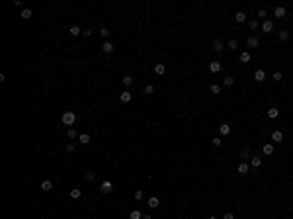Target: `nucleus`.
<instances>
[{"instance_id": "1", "label": "nucleus", "mask_w": 293, "mask_h": 219, "mask_svg": "<svg viewBox=\"0 0 293 219\" xmlns=\"http://www.w3.org/2000/svg\"><path fill=\"white\" fill-rule=\"evenodd\" d=\"M74 120H76L74 112H65V114H63V123H65V125H72Z\"/></svg>"}, {"instance_id": "2", "label": "nucleus", "mask_w": 293, "mask_h": 219, "mask_svg": "<svg viewBox=\"0 0 293 219\" xmlns=\"http://www.w3.org/2000/svg\"><path fill=\"white\" fill-rule=\"evenodd\" d=\"M111 190H113V184H111L109 180H104L102 186H100V192H102V194H109Z\"/></svg>"}, {"instance_id": "3", "label": "nucleus", "mask_w": 293, "mask_h": 219, "mask_svg": "<svg viewBox=\"0 0 293 219\" xmlns=\"http://www.w3.org/2000/svg\"><path fill=\"white\" fill-rule=\"evenodd\" d=\"M147 206H149V208H151V209L158 208V206H160V200H158V198H156V196H152V198H149V202H147Z\"/></svg>"}, {"instance_id": "4", "label": "nucleus", "mask_w": 293, "mask_h": 219, "mask_svg": "<svg viewBox=\"0 0 293 219\" xmlns=\"http://www.w3.org/2000/svg\"><path fill=\"white\" fill-rule=\"evenodd\" d=\"M254 80H256V82H264V80H266V73H264L262 69H258V71L254 73Z\"/></svg>"}, {"instance_id": "5", "label": "nucleus", "mask_w": 293, "mask_h": 219, "mask_svg": "<svg viewBox=\"0 0 293 219\" xmlns=\"http://www.w3.org/2000/svg\"><path fill=\"white\" fill-rule=\"evenodd\" d=\"M272 30H274V22H270V20L262 22V32H264V33H270Z\"/></svg>"}, {"instance_id": "6", "label": "nucleus", "mask_w": 293, "mask_h": 219, "mask_svg": "<svg viewBox=\"0 0 293 219\" xmlns=\"http://www.w3.org/2000/svg\"><path fill=\"white\" fill-rule=\"evenodd\" d=\"M119 98H121V102H123V104H129V102H131V98H133V96H131V92H129V90H123V92H121V96H119Z\"/></svg>"}, {"instance_id": "7", "label": "nucleus", "mask_w": 293, "mask_h": 219, "mask_svg": "<svg viewBox=\"0 0 293 219\" xmlns=\"http://www.w3.org/2000/svg\"><path fill=\"white\" fill-rule=\"evenodd\" d=\"M274 16L280 20V18H285V8L283 6H276V10H274Z\"/></svg>"}, {"instance_id": "8", "label": "nucleus", "mask_w": 293, "mask_h": 219, "mask_svg": "<svg viewBox=\"0 0 293 219\" xmlns=\"http://www.w3.org/2000/svg\"><path fill=\"white\" fill-rule=\"evenodd\" d=\"M246 45H248V47H252V49H256V47L260 45V41H258V37H254V35H252V37H248V39H246Z\"/></svg>"}, {"instance_id": "9", "label": "nucleus", "mask_w": 293, "mask_h": 219, "mask_svg": "<svg viewBox=\"0 0 293 219\" xmlns=\"http://www.w3.org/2000/svg\"><path fill=\"white\" fill-rule=\"evenodd\" d=\"M209 71H211V73H219V71H221V63H219V61H211V63H209Z\"/></svg>"}, {"instance_id": "10", "label": "nucleus", "mask_w": 293, "mask_h": 219, "mask_svg": "<svg viewBox=\"0 0 293 219\" xmlns=\"http://www.w3.org/2000/svg\"><path fill=\"white\" fill-rule=\"evenodd\" d=\"M219 131H221V135H229L231 133V125L229 123H221L219 125Z\"/></svg>"}, {"instance_id": "11", "label": "nucleus", "mask_w": 293, "mask_h": 219, "mask_svg": "<svg viewBox=\"0 0 293 219\" xmlns=\"http://www.w3.org/2000/svg\"><path fill=\"white\" fill-rule=\"evenodd\" d=\"M272 141L282 143V141H283V133H282V131H274V133H272Z\"/></svg>"}, {"instance_id": "12", "label": "nucleus", "mask_w": 293, "mask_h": 219, "mask_svg": "<svg viewBox=\"0 0 293 219\" xmlns=\"http://www.w3.org/2000/svg\"><path fill=\"white\" fill-rule=\"evenodd\" d=\"M78 141L82 143V145H88V143H90V135H88V133H80V135H78Z\"/></svg>"}, {"instance_id": "13", "label": "nucleus", "mask_w": 293, "mask_h": 219, "mask_svg": "<svg viewBox=\"0 0 293 219\" xmlns=\"http://www.w3.org/2000/svg\"><path fill=\"white\" fill-rule=\"evenodd\" d=\"M278 116H280V110H278V108H270V110H268V118L276 120Z\"/></svg>"}, {"instance_id": "14", "label": "nucleus", "mask_w": 293, "mask_h": 219, "mask_svg": "<svg viewBox=\"0 0 293 219\" xmlns=\"http://www.w3.org/2000/svg\"><path fill=\"white\" fill-rule=\"evenodd\" d=\"M154 73H156V75H164V73H166V67H164L162 63L154 65Z\"/></svg>"}, {"instance_id": "15", "label": "nucleus", "mask_w": 293, "mask_h": 219, "mask_svg": "<svg viewBox=\"0 0 293 219\" xmlns=\"http://www.w3.org/2000/svg\"><path fill=\"white\" fill-rule=\"evenodd\" d=\"M262 153H264V155H272V153H274V145H272V143H266L264 149H262Z\"/></svg>"}, {"instance_id": "16", "label": "nucleus", "mask_w": 293, "mask_h": 219, "mask_svg": "<svg viewBox=\"0 0 293 219\" xmlns=\"http://www.w3.org/2000/svg\"><path fill=\"white\" fill-rule=\"evenodd\" d=\"M41 188H43V192H49V190L53 188V182H51V180H43V182H41Z\"/></svg>"}, {"instance_id": "17", "label": "nucleus", "mask_w": 293, "mask_h": 219, "mask_svg": "<svg viewBox=\"0 0 293 219\" xmlns=\"http://www.w3.org/2000/svg\"><path fill=\"white\" fill-rule=\"evenodd\" d=\"M235 20H237V22H240V24H242V22H244V20H246V14H244V12H242V10H240V12H237V14H235Z\"/></svg>"}, {"instance_id": "18", "label": "nucleus", "mask_w": 293, "mask_h": 219, "mask_svg": "<svg viewBox=\"0 0 293 219\" xmlns=\"http://www.w3.org/2000/svg\"><path fill=\"white\" fill-rule=\"evenodd\" d=\"M80 196H82V192H80L78 188H72V190H70V198H72V200H78Z\"/></svg>"}, {"instance_id": "19", "label": "nucleus", "mask_w": 293, "mask_h": 219, "mask_svg": "<svg viewBox=\"0 0 293 219\" xmlns=\"http://www.w3.org/2000/svg\"><path fill=\"white\" fill-rule=\"evenodd\" d=\"M68 32H70V35H72V37H76V35H80V33H82V30H80L78 26H72Z\"/></svg>"}, {"instance_id": "20", "label": "nucleus", "mask_w": 293, "mask_h": 219, "mask_svg": "<svg viewBox=\"0 0 293 219\" xmlns=\"http://www.w3.org/2000/svg\"><path fill=\"white\" fill-rule=\"evenodd\" d=\"M250 164H252L254 168H258V166L262 164V159H260V157H252V161H250Z\"/></svg>"}, {"instance_id": "21", "label": "nucleus", "mask_w": 293, "mask_h": 219, "mask_svg": "<svg viewBox=\"0 0 293 219\" xmlns=\"http://www.w3.org/2000/svg\"><path fill=\"white\" fill-rule=\"evenodd\" d=\"M102 49H104V53H111L113 51V45L109 43V41H106V43L102 45Z\"/></svg>"}, {"instance_id": "22", "label": "nucleus", "mask_w": 293, "mask_h": 219, "mask_svg": "<svg viewBox=\"0 0 293 219\" xmlns=\"http://www.w3.org/2000/svg\"><path fill=\"white\" fill-rule=\"evenodd\" d=\"M239 59H240V63H248V61H250V53H248V51H244V53H240Z\"/></svg>"}, {"instance_id": "23", "label": "nucleus", "mask_w": 293, "mask_h": 219, "mask_svg": "<svg viewBox=\"0 0 293 219\" xmlns=\"http://www.w3.org/2000/svg\"><path fill=\"white\" fill-rule=\"evenodd\" d=\"M213 49H215L217 53H219V51H223V49H225V47H223V41H219V39H215V43H213Z\"/></svg>"}, {"instance_id": "24", "label": "nucleus", "mask_w": 293, "mask_h": 219, "mask_svg": "<svg viewBox=\"0 0 293 219\" xmlns=\"http://www.w3.org/2000/svg\"><path fill=\"white\" fill-rule=\"evenodd\" d=\"M239 172H240V174H246V172H248V164H246V163H240L239 164Z\"/></svg>"}, {"instance_id": "25", "label": "nucleus", "mask_w": 293, "mask_h": 219, "mask_svg": "<svg viewBox=\"0 0 293 219\" xmlns=\"http://www.w3.org/2000/svg\"><path fill=\"white\" fill-rule=\"evenodd\" d=\"M22 18H23V20H30V18H32V10H30V8H23V10H22Z\"/></svg>"}, {"instance_id": "26", "label": "nucleus", "mask_w": 293, "mask_h": 219, "mask_svg": "<svg viewBox=\"0 0 293 219\" xmlns=\"http://www.w3.org/2000/svg\"><path fill=\"white\" fill-rule=\"evenodd\" d=\"M223 84H225V86H233V84H235V78H233V77H225V78H223Z\"/></svg>"}, {"instance_id": "27", "label": "nucleus", "mask_w": 293, "mask_h": 219, "mask_svg": "<svg viewBox=\"0 0 293 219\" xmlns=\"http://www.w3.org/2000/svg\"><path fill=\"white\" fill-rule=\"evenodd\" d=\"M121 80H123V84H125V86H131V84H133V77H129V75H125Z\"/></svg>"}, {"instance_id": "28", "label": "nucleus", "mask_w": 293, "mask_h": 219, "mask_svg": "<svg viewBox=\"0 0 293 219\" xmlns=\"http://www.w3.org/2000/svg\"><path fill=\"white\" fill-rule=\"evenodd\" d=\"M129 217L131 219H143V215H141V211H139V209H135V211H131Z\"/></svg>"}, {"instance_id": "29", "label": "nucleus", "mask_w": 293, "mask_h": 219, "mask_svg": "<svg viewBox=\"0 0 293 219\" xmlns=\"http://www.w3.org/2000/svg\"><path fill=\"white\" fill-rule=\"evenodd\" d=\"M84 178H86L88 182H92V180H94V178H96V172H92V170H88L86 174H84Z\"/></svg>"}, {"instance_id": "30", "label": "nucleus", "mask_w": 293, "mask_h": 219, "mask_svg": "<svg viewBox=\"0 0 293 219\" xmlns=\"http://www.w3.org/2000/svg\"><path fill=\"white\" fill-rule=\"evenodd\" d=\"M272 78H274L276 82H280V80H283V75H282V73H280V71H276V73H274V77H272Z\"/></svg>"}, {"instance_id": "31", "label": "nucleus", "mask_w": 293, "mask_h": 219, "mask_svg": "<svg viewBox=\"0 0 293 219\" xmlns=\"http://www.w3.org/2000/svg\"><path fill=\"white\" fill-rule=\"evenodd\" d=\"M66 135H68V139H76V137H78V133H76V129H72V127L68 129V133H66Z\"/></svg>"}, {"instance_id": "32", "label": "nucleus", "mask_w": 293, "mask_h": 219, "mask_svg": "<svg viewBox=\"0 0 293 219\" xmlns=\"http://www.w3.org/2000/svg\"><path fill=\"white\" fill-rule=\"evenodd\" d=\"M280 39H283V41L289 39V32H287V30H282V32H280Z\"/></svg>"}, {"instance_id": "33", "label": "nucleus", "mask_w": 293, "mask_h": 219, "mask_svg": "<svg viewBox=\"0 0 293 219\" xmlns=\"http://www.w3.org/2000/svg\"><path fill=\"white\" fill-rule=\"evenodd\" d=\"M258 28H260V24H258V20H252V22H250V30H252V32H256Z\"/></svg>"}, {"instance_id": "34", "label": "nucleus", "mask_w": 293, "mask_h": 219, "mask_svg": "<svg viewBox=\"0 0 293 219\" xmlns=\"http://www.w3.org/2000/svg\"><path fill=\"white\" fill-rule=\"evenodd\" d=\"M211 92L213 94H221V86L219 84H211Z\"/></svg>"}, {"instance_id": "35", "label": "nucleus", "mask_w": 293, "mask_h": 219, "mask_svg": "<svg viewBox=\"0 0 293 219\" xmlns=\"http://www.w3.org/2000/svg\"><path fill=\"white\" fill-rule=\"evenodd\" d=\"M109 33H111V32H109L108 28H102V30H100V35H102V37H108Z\"/></svg>"}, {"instance_id": "36", "label": "nucleus", "mask_w": 293, "mask_h": 219, "mask_svg": "<svg viewBox=\"0 0 293 219\" xmlns=\"http://www.w3.org/2000/svg\"><path fill=\"white\" fill-rule=\"evenodd\" d=\"M133 198H135L137 202H141V200H143V192H141V190H137V192L133 194Z\"/></svg>"}, {"instance_id": "37", "label": "nucleus", "mask_w": 293, "mask_h": 219, "mask_svg": "<svg viewBox=\"0 0 293 219\" xmlns=\"http://www.w3.org/2000/svg\"><path fill=\"white\" fill-rule=\"evenodd\" d=\"M152 92H154V86L152 84H147L145 86V94H152Z\"/></svg>"}, {"instance_id": "38", "label": "nucleus", "mask_w": 293, "mask_h": 219, "mask_svg": "<svg viewBox=\"0 0 293 219\" xmlns=\"http://www.w3.org/2000/svg\"><path fill=\"white\" fill-rule=\"evenodd\" d=\"M211 143H213V145H215V147H221V143H223V141H221V139H219V137H213V141H211Z\"/></svg>"}, {"instance_id": "39", "label": "nucleus", "mask_w": 293, "mask_h": 219, "mask_svg": "<svg viewBox=\"0 0 293 219\" xmlns=\"http://www.w3.org/2000/svg\"><path fill=\"white\" fill-rule=\"evenodd\" d=\"M229 49H237V39H231L229 41Z\"/></svg>"}, {"instance_id": "40", "label": "nucleus", "mask_w": 293, "mask_h": 219, "mask_svg": "<svg viewBox=\"0 0 293 219\" xmlns=\"http://www.w3.org/2000/svg\"><path fill=\"white\" fill-rule=\"evenodd\" d=\"M258 16H260V18H266V16H268V10H264V8L258 10Z\"/></svg>"}, {"instance_id": "41", "label": "nucleus", "mask_w": 293, "mask_h": 219, "mask_svg": "<svg viewBox=\"0 0 293 219\" xmlns=\"http://www.w3.org/2000/svg\"><path fill=\"white\" fill-rule=\"evenodd\" d=\"M66 151H68V153H72V151H74V145H72V143H68V145H66Z\"/></svg>"}, {"instance_id": "42", "label": "nucleus", "mask_w": 293, "mask_h": 219, "mask_svg": "<svg viewBox=\"0 0 293 219\" xmlns=\"http://www.w3.org/2000/svg\"><path fill=\"white\" fill-rule=\"evenodd\" d=\"M242 157H244V159H246V157H250V149H248V147H246V149L242 151Z\"/></svg>"}, {"instance_id": "43", "label": "nucleus", "mask_w": 293, "mask_h": 219, "mask_svg": "<svg viewBox=\"0 0 293 219\" xmlns=\"http://www.w3.org/2000/svg\"><path fill=\"white\" fill-rule=\"evenodd\" d=\"M223 219H235V215H233V213H225V217H223Z\"/></svg>"}, {"instance_id": "44", "label": "nucleus", "mask_w": 293, "mask_h": 219, "mask_svg": "<svg viewBox=\"0 0 293 219\" xmlns=\"http://www.w3.org/2000/svg\"><path fill=\"white\" fill-rule=\"evenodd\" d=\"M143 219H152V217L151 215H143Z\"/></svg>"}, {"instance_id": "45", "label": "nucleus", "mask_w": 293, "mask_h": 219, "mask_svg": "<svg viewBox=\"0 0 293 219\" xmlns=\"http://www.w3.org/2000/svg\"><path fill=\"white\" fill-rule=\"evenodd\" d=\"M207 219H217V217H207Z\"/></svg>"}]
</instances>
